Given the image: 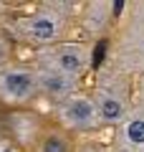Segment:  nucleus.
Segmentation results:
<instances>
[{"label":"nucleus","instance_id":"6e6552de","mask_svg":"<svg viewBox=\"0 0 144 152\" xmlns=\"http://www.w3.org/2000/svg\"><path fill=\"white\" fill-rule=\"evenodd\" d=\"M36 152H73V142H71L68 132L61 127H48L43 132L41 142H38Z\"/></svg>","mask_w":144,"mask_h":152},{"label":"nucleus","instance_id":"7ed1b4c3","mask_svg":"<svg viewBox=\"0 0 144 152\" xmlns=\"http://www.w3.org/2000/svg\"><path fill=\"white\" fill-rule=\"evenodd\" d=\"M94 102L99 107V117H101V127H114L116 129L132 112V99H129L127 84L119 79V74H104L96 79L94 86Z\"/></svg>","mask_w":144,"mask_h":152},{"label":"nucleus","instance_id":"20e7f679","mask_svg":"<svg viewBox=\"0 0 144 152\" xmlns=\"http://www.w3.org/2000/svg\"><path fill=\"white\" fill-rule=\"evenodd\" d=\"M36 61L53 66L61 74L81 81L91 71V64H94V46L86 43V41H61V43L51 46V48L38 51Z\"/></svg>","mask_w":144,"mask_h":152},{"label":"nucleus","instance_id":"39448f33","mask_svg":"<svg viewBox=\"0 0 144 152\" xmlns=\"http://www.w3.org/2000/svg\"><path fill=\"white\" fill-rule=\"evenodd\" d=\"M53 117L56 124L66 132H91L101 127V117H99L94 94L84 91V89L76 91L73 96L53 104Z\"/></svg>","mask_w":144,"mask_h":152},{"label":"nucleus","instance_id":"1a4fd4ad","mask_svg":"<svg viewBox=\"0 0 144 152\" xmlns=\"http://www.w3.org/2000/svg\"><path fill=\"white\" fill-rule=\"evenodd\" d=\"M10 64V41L3 31H0V66Z\"/></svg>","mask_w":144,"mask_h":152},{"label":"nucleus","instance_id":"423d86ee","mask_svg":"<svg viewBox=\"0 0 144 152\" xmlns=\"http://www.w3.org/2000/svg\"><path fill=\"white\" fill-rule=\"evenodd\" d=\"M33 66H36V74H38V91H41L43 99L58 104L63 99L73 96L76 91H81V81L61 74L58 69H53L48 64H41V61H33Z\"/></svg>","mask_w":144,"mask_h":152},{"label":"nucleus","instance_id":"0eeeda50","mask_svg":"<svg viewBox=\"0 0 144 152\" xmlns=\"http://www.w3.org/2000/svg\"><path fill=\"white\" fill-rule=\"evenodd\" d=\"M116 147L121 152H144V102L134 104L129 117L116 127Z\"/></svg>","mask_w":144,"mask_h":152},{"label":"nucleus","instance_id":"f257e3e1","mask_svg":"<svg viewBox=\"0 0 144 152\" xmlns=\"http://www.w3.org/2000/svg\"><path fill=\"white\" fill-rule=\"evenodd\" d=\"M68 26H71L68 5L66 3H46V5H38L31 13L10 18L8 31L15 41L36 46L38 51H43L66 41Z\"/></svg>","mask_w":144,"mask_h":152},{"label":"nucleus","instance_id":"9d476101","mask_svg":"<svg viewBox=\"0 0 144 152\" xmlns=\"http://www.w3.org/2000/svg\"><path fill=\"white\" fill-rule=\"evenodd\" d=\"M3 8H5V5H3V3H0V10H3Z\"/></svg>","mask_w":144,"mask_h":152},{"label":"nucleus","instance_id":"f03ea898","mask_svg":"<svg viewBox=\"0 0 144 152\" xmlns=\"http://www.w3.org/2000/svg\"><path fill=\"white\" fill-rule=\"evenodd\" d=\"M41 96L38 74L33 64H10L0 66V104L8 109H23Z\"/></svg>","mask_w":144,"mask_h":152},{"label":"nucleus","instance_id":"9b49d317","mask_svg":"<svg viewBox=\"0 0 144 152\" xmlns=\"http://www.w3.org/2000/svg\"><path fill=\"white\" fill-rule=\"evenodd\" d=\"M142 69H144V58H142Z\"/></svg>","mask_w":144,"mask_h":152}]
</instances>
